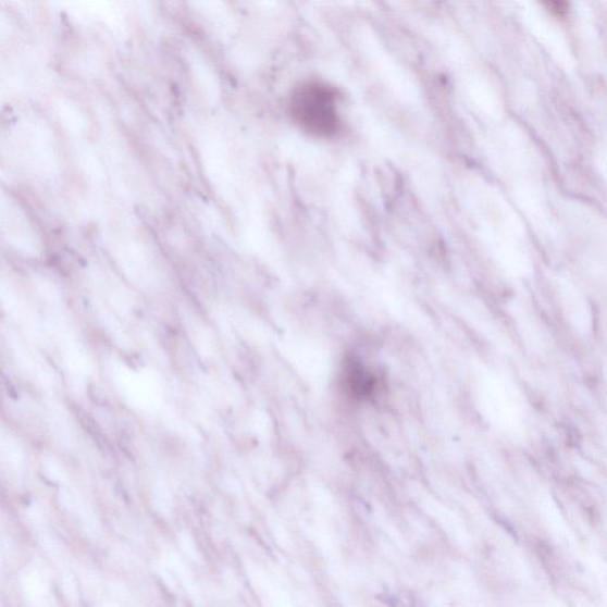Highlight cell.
<instances>
[{
    "mask_svg": "<svg viewBox=\"0 0 607 607\" xmlns=\"http://www.w3.org/2000/svg\"><path fill=\"white\" fill-rule=\"evenodd\" d=\"M339 89L321 77L300 78L284 98L287 122L300 135L314 140H333L340 134Z\"/></svg>",
    "mask_w": 607,
    "mask_h": 607,
    "instance_id": "1",
    "label": "cell"
}]
</instances>
